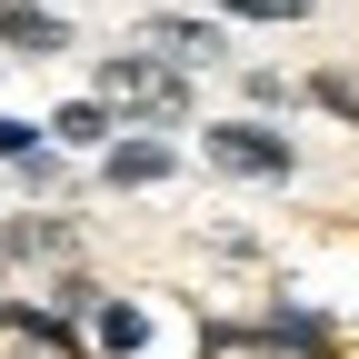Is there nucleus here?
Segmentation results:
<instances>
[{
    "label": "nucleus",
    "mask_w": 359,
    "mask_h": 359,
    "mask_svg": "<svg viewBox=\"0 0 359 359\" xmlns=\"http://www.w3.org/2000/svg\"><path fill=\"white\" fill-rule=\"evenodd\" d=\"M0 320H11V290H0Z\"/></svg>",
    "instance_id": "dca6fc26"
},
{
    "label": "nucleus",
    "mask_w": 359,
    "mask_h": 359,
    "mask_svg": "<svg viewBox=\"0 0 359 359\" xmlns=\"http://www.w3.org/2000/svg\"><path fill=\"white\" fill-rule=\"evenodd\" d=\"M190 170V150L170 140V130H120V140L90 160V190H110V200H140V190H170V180Z\"/></svg>",
    "instance_id": "39448f33"
},
{
    "label": "nucleus",
    "mask_w": 359,
    "mask_h": 359,
    "mask_svg": "<svg viewBox=\"0 0 359 359\" xmlns=\"http://www.w3.org/2000/svg\"><path fill=\"white\" fill-rule=\"evenodd\" d=\"M90 259V230H80V210H0V280H20V269H80Z\"/></svg>",
    "instance_id": "7ed1b4c3"
},
{
    "label": "nucleus",
    "mask_w": 359,
    "mask_h": 359,
    "mask_svg": "<svg viewBox=\"0 0 359 359\" xmlns=\"http://www.w3.org/2000/svg\"><path fill=\"white\" fill-rule=\"evenodd\" d=\"M240 110H259V120L299 110V80H290V70H259V60H240Z\"/></svg>",
    "instance_id": "ddd939ff"
},
{
    "label": "nucleus",
    "mask_w": 359,
    "mask_h": 359,
    "mask_svg": "<svg viewBox=\"0 0 359 359\" xmlns=\"http://www.w3.org/2000/svg\"><path fill=\"white\" fill-rule=\"evenodd\" d=\"M40 130H50V150H70V160H100V150L120 140V110L100 100V90H60V100L40 110Z\"/></svg>",
    "instance_id": "6e6552de"
},
{
    "label": "nucleus",
    "mask_w": 359,
    "mask_h": 359,
    "mask_svg": "<svg viewBox=\"0 0 359 359\" xmlns=\"http://www.w3.org/2000/svg\"><path fill=\"white\" fill-rule=\"evenodd\" d=\"M11 200H20V210H80V200H90V160H70V150H30V160L11 170Z\"/></svg>",
    "instance_id": "1a4fd4ad"
},
{
    "label": "nucleus",
    "mask_w": 359,
    "mask_h": 359,
    "mask_svg": "<svg viewBox=\"0 0 359 359\" xmlns=\"http://www.w3.org/2000/svg\"><path fill=\"white\" fill-rule=\"evenodd\" d=\"M130 40L140 50H160L170 70H240V50H230V20H210V11H140L130 20Z\"/></svg>",
    "instance_id": "20e7f679"
},
{
    "label": "nucleus",
    "mask_w": 359,
    "mask_h": 359,
    "mask_svg": "<svg viewBox=\"0 0 359 359\" xmlns=\"http://www.w3.org/2000/svg\"><path fill=\"white\" fill-rule=\"evenodd\" d=\"M30 150H50V130H40L30 110H11V100H0V180H11V170H20Z\"/></svg>",
    "instance_id": "4468645a"
},
{
    "label": "nucleus",
    "mask_w": 359,
    "mask_h": 359,
    "mask_svg": "<svg viewBox=\"0 0 359 359\" xmlns=\"http://www.w3.org/2000/svg\"><path fill=\"white\" fill-rule=\"evenodd\" d=\"M0 210H11V180H0Z\"/></svg>",
    "instance_id": "2eb2a0df"
},
{
    "label": "nucleus",
    "mask_w": 359,
    "mask_h": 359,
    "mask_svg": "<svg viewBox=\"0 0 359 359\" xmlns=\"http://www.w3.org/2000/svg\"><path fill=\"white\" fill-rule=\"evenodd\" d=\"M90 90L120 110V130H170V140H190V130H200V80L170 70L160 50H140V40H120V50L90 60Z\"/></svg>",
    "instance_id": "f257e3e1"
},
{
    "label": "nucleus",
    "mask_w": 359,
    "mask_h": 359,
    "mask_svg": "<svg viewBox=\"0 0 359 359\" xmlns=\"http://www.w3.org/2000/svg\"><path fill=\"white\" fill-rule=\"evenodd\" d=\"M0 90H11V60H0Z\"/></svg>",
    "instance_id": "f3484780"
},
{
    "label": "nucleus",
    "mask_w": 359,
    "mask_h": 359,
    "mask_svg": "<svg viewBox=\"0 0 359 359\" xmlns=\"http://www.w3.org/2000/svg\"><path fill=\"white\" fill-rule=\"evenodd\" d=\"M60 11H70V0H60Z\"/></svg>",
    "instance_id": "a211bd4d"
},
{
    "label": "nucleus",
    "mask_w": 359,
    "mask_h": 359,
    "mask_svg": "<svg viewBox=\"0 0 359 359\" xmlns=\"http://www.w3.org/2000/svg\"><path fill=\"white\" fill-rule=\"evenodd\" d=\"M299 110H330L349 140H359V60H320V70H299Z\"/></svg>",
    "instance_id": "9d476101"
},
{
    "label": "nucleus",
    "mask_w": 359,
    "mask_h": 359,
    "mask_svg": "<svg viewBox=\"0 0 359 359\" xmlns=\"http://www.w3.org/2000/svg\"><path fill=\"white\" fill-rule=\"evenodd\" d=\"M150 349H160V299L110 290L100 309H90V359H150Z\"/></svg>",
    "instance_id": "0eeeda50"
},
{
    "label": "nucleus",
    "mask_w": 359,
    "mask_h": 359,
    "mask_svg": "<svg viewBox=\"0 0 359 359\" xmlns=\"http://www.w3.org/2000/svg\"><path fill=\"white\" fill-rule=\"evenodd\" d=\"M40 299H50V309H60V320H80V330H90V309H100V299H110V280H100V269H90V259H80V269H50V280H40Z\"/></svg>",
    "instance_id": "f8f14e48"
},
{
    "label": "nucleus",
    "mask_w": 359,
    "mask_h": 359,
    "mask_svg": "<svg viewBox=\"0 0 359 359\" xmlns=\"http://www.w3.org/2000/svg\"><path fill=\"white\" fill-rule=\"evenodd\" d=\"M200 11L230 30H299V20H320V0H200Z\"/></svg>",
    "instance_id": "9b49d317"
},
{
    "label": "nucleus",
    "mask_w": 359,
    "mask_h": 359,
    "mask_svg": "<svg viewBox=\"0 0 359 359\" xmlns=\"http://www.w3.org/2000/svg\"><path fill=\"white\" fill-rule=\"evenodd\" d=\"M80 20L60 0H0V60H70Z\"/></svg>",
    "instance_id": "423d86ee"
},
{
    "label": "nucleus",
    "mask_w": 359,
    "mask_h": 359,
    "mask_svg": "<svg viewBox=\"0 0 359 359\" xmlns=\"http://www.w3.org/2000/svg\"><path fill=\"white\" fill-rule=\"evenodd\" d=\"M190 140H200V160L219 180H250V190H290V180H299V140L280 120H259V110H219V120L190 130Z\"/></svg>",
    "instance_id": "f03ea898"
}]
</instances>
